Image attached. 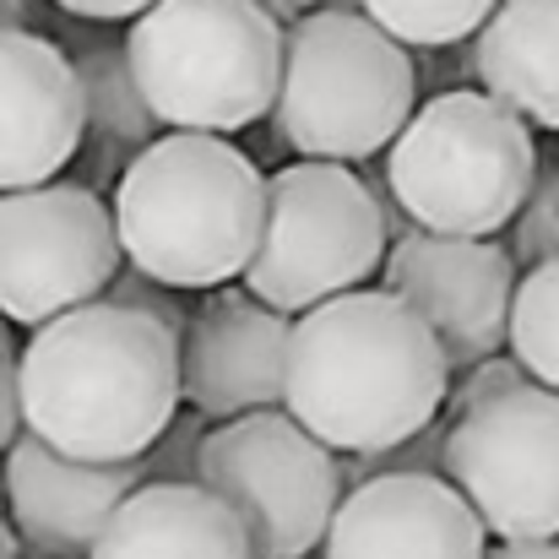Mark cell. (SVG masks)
Returning <instances> with one entry per match:
<instances>
[{"label":"cell","instance_id":"obj_29","mask_svg":"<svg viewBox=\"0 0 559 559\" xmlns=\"http://www.w3.org/2000/svg\"><path fill=\"white\" fill-rule=\"evenodd\" d=\"M33 16H38V0H0V33H33Z\"/></svg>","mask_w":559,"mask_h":559},{"label":"cell","instance_id":"obj_1","mask_svg":"<svg viewBox=\"0 0 559 559\" xmlns=\"http://www.w3.org/2000/svg\"><path fill=\"white\" fill-rule=\"evenodd\" d=\"M22 435L71 462H142L180 413V337L120 305H76L16 348Z\"/></svg>","mask_w":559,"mask_h":559},{"label":"cell","instance_id":"obj_10","mask_svg":"<svg viewBox=\"0 0 559 559\" xmlns=\"http://www.w3.org/2000/svg\"><path fill=\"white\" fill-rule=\"evenodd\" d=\"M109 201L71 180L0 195V321L38 332L44 321L93 305L120 272Z\"/></svg>","mask_w":559,"mask_h":559},{"label":"cell","instance_id":"obj_2","mask_svg":"<svg viewBox=\"0 0 559 559\" xmlns=\"http://www.w3.org/2000/svg\"><path fill=\"white\" fill-rule=\"evenodd\" d=\"M445 385L435 337L385 288L337 294L288 321L283 413L332 456H374L424 435Z\"/></svg>","mask_w":559,"mask_h":559},{"label":"cell","instance_id":"obj_11","mask_svg":"<svg viewBox=\"0 0 559 559\" xmlns=\"http://www.w3.org/2000/svg\"><path fill=\"white\" fill-rule=\"evenodd\" d=\"M374 288H385L424 321V332L445 359V374H462L478 359L506 354L516 266L500 250V239H445L413 228L385 250Z\"/></svg>","mask_w":559,"mask_h":559},{"label":"cell","instance_id":"obj_7","mask_svg":"<svg viewBox=\"0 0 559 559\" xmlns=\"http://www.w3.org/2000/svg\"><path fill=\"white\" fill-rule=\"evenodd\" d=\"M391 239L370 180L348 164H283L261 175V234L245 294L277 316H305L337 294L370 288Z\"/></svg>","mask_w":559,"mask_h":559},{"label":"cell","instance_id":"obj_5","mask_svg":"<svg viewBox=\"0 0 559 559\" xmlns=\"http://www.w3.org/2000/svg\"><path fill=\"white\" fill-rule=\"evenodd\" d=\"M538 175L533 126L478 87L424 98L385 147L380 186L418 234L495 239Z\"/></svg>","mask_w":559,"mask_h":559},{"label":"cell","instance_id":"obj_6","mask_svg":"<svg viewBox=\"0 0 559 559\" xmlns=\"http://www.w3.org/2000/svg\"><path fill=\"white\" fill-rule=\"evenodd\" d=\"M158 126L234 136L277 98L283 27L255 0H153L120 38Z\"/></svg>","mask_w":559,"mask_h":559},{"label":"cell","instance_id":"obj_9","mask_svg":"<svg viewBox=\"0 0 559 559\" xmlns=\"http://www.w3.org/2000/svg\"><path fill=\"white\" fill-rule=\"evenodd\" d=\"M440 478L495 544L559 538V396L527 380L445 418Z\"/></svg>","mask_w":559,"mask_h":559},{"label":"cell","instance_id":"obj_27","mask_svg":"<svg viewBox=\"0 0 559 559\" xmlns=\"http://www.w3.org/2000/svg\"><path fill=\"white\" fill-rule=\"evenodd\" d=\"M277 27H294L299 16H310V11H332V0H255Z\"/></svg>","mask_w":559,"mask_h":559},{"label":"cell","instance_id":"obj_17","mask_svg":"<svg viewBox=\"0 0 559 559\" xmlns=\"http://www.w3.org/2000/svg\"><path fill=\"white\" fill-rule=\"evenodd\" d=\"M473 76L522 126L559 131V0H500L473 38Z\"/></svg>","mask_w":559,"mask_h":559},{"label":"cell","instance_id":"obj_12","mask_svg":"<svg viewBox=\"0 0 559 559\" xmlns=\"http://www.w3.org/2000/svg\"><path fill=\"white\" fill-rule=\"evenodd\" d=\"M288 316L245 288H212L180 326V407L201 424H234L283 407Z\"/></svg>","mask_w":559,"mask_h":559},{"label":"cell","instance_id":"obj_28","mask_svg":"<svg viewBox=\"0 0 559 559\" xmlns=\"http://www.w3.org/2000/svg\"><path fill=\"white\" fill-rule=\"evenodd\" d=\"M484 559H559V538H549V544H495V549H484Z\"/></svg>","mask_w":559,"mask_h":559},{"label":"cell","instance_id":"obj_21","mask_svg":"<svg viewBox=\"0 0 559 559\" xmlns=\"http://www.w3.org/2000/svg\"><path fill=\"white\" fill-rule=\"evenodd\" d=\"M500 250L511 255V266H516V272H533V266H544V261H555L559 255L555 164H544V158H538V175H533V186H527V195H522L516 217L506 223V245H500Z\"/></svg>","mask_w":559,"mask_h":559},{"label":"cell","instance_id":"obj_15","mask_svg":"<svg viewBox=\"0 0 559 559\" xmlns=\"http://www.w3.org/2000/svg\"><path fill=\"white\" fill-rule=\"evenodd\" d=\"M82 147L71 55L44 33H0V195L49 186Z\"/></svg>","mask_w":559,"mask_h":559},{"label":"cell","instance_id":"obj_8","mask_svg":"<svg viewBox=\"0 0 559 559\" xmlns=\"http://www.w3.org/2000/svg\"><path fill=\"white\" fill-rule=\"evenodd\" d=\"M195 484L234 511L255 559H305L321 549L343 500L337 456L283 407L212 424L195 451Z\"/></svg>","mask_w":559,"mask_h":559},{"label":"cell","instance_id":"obj_18","mask_svg":"<svg viewBox=\"0 0 559 559\" xmlns=\"http://www.w3.org/2000/svg\"><path fill=\"white\" fill-rule=\"evenodd\" d=\"M71 71H76V87H82V147L71 158V175H76L71 186H82V190L115 186L131 169V158L164 136V126L142 104L120 44H87V49H76L71 55Z\"/></svg>","mask_w":559,"mask_h":559},{"label":"cell","instance_id":"obj_26","mask_svg":"<svg viewBox=\"0 0 559 559\" xmlns=\"http://www.w3.org/2000/svg\"><path fill=\"white\" fill-rule=\"evenodd\" d=\"M60 5L66 16H82V22H136L153 0H49Z\"/></svg>","mask_w":559,"mask_h":559},{"label":"cell","instance_id":"obj_31","mask_svg":"<svg viewBox=\"0 0 559 559\" xmlns=\"http://www.w3.org/2000/svg\"><path fill=\"white\" fill-rule=\"evenodd\" d=\"M555 186H559V158H555Z\"/></svg>","mask_w":559,"mask_h":559},{"label":"cell","instance_id":"obj_19","mask_svg":"<svg viewBox=\"0 0 559 559\" xmlns=\"http://www.w3.org/2000/svg\"><path fill=\"white\" fill-rule=\"evenodd\" d=\"M506 348L527 370L533 385L559 396V255L533 266V272H516Z\"/></svg>","mask_w":559,"mask_h":559},{"label":"cell","instance_id":"obj_22","mask_svg":"<svg viewBox=\"0 0 559 559\" xmlns=\"http://www.w3.org/2000/svg\"><path fill=\"white\" fill-rule=\"evenodd\" d=\"M98 299H104V305H120V310H136V316H153V321L169 326L175 337H180V326L190 321V310L180 305V294L164 288V283H153V277H142L136 266H120V272L104 283Z\"/></svg>","mask_w":559,"mask_h":559},{"label":"cell","instance_id":"obj_4","mask_svg":"<svg viewBox=\"0 0 559 559\" xmlns=\"http://www.w3.org/2000/svg\"><path fill=\"white\" fill-rule=\"evenodd\" d=\"M418 109V66L359 11H310L283 27L272 136L310 164H365Z\"/></svg>","mask_w":559,"mask_h":559},{"label":"cell","instance_id":"obj_14","mask_svg":"<svg viewBox=\"0 0 559 559\" xmlns=\"http://www.w3.org/2000/svg\"><path fill=\"white\" fill-rule=\"evenodd\" d=\"M484 549L489 533L467 500L429 473H380L343 489L321 538L326 559H484Z\"/></svg>","mask_w":559,"mask_h":559},{"label":"cell","instance_id":"obj_23","mask_svg":"<svg viewBox=\"0 0 559 559\" xmlns=\"http://www.w3.org/2000/svg\"><path fill=\"white\" fill-rule=\"evenodd\" d=\"M212 424H201L190 407L175 413V424L158 435V445L142 456V467H147V484H195V451H201V435H206Z\"/></svg>","mask_w":559,"mask_h":559},{"label":"cell","instance_id":"obj_24","mask_svg":"<svg viewBox=\"0 0 559 559\" xmlns=\"http://www.w3.org/2000/svg\"><path fill=\"white\" fill-rule=\"evenodd\" d=\"M516 385H527V370H522V365H516L511 354L478 359L473 370L451 374L440 418H456V413H467V407H478V402H495V396H506V391H516Z\"/></svg>","mask_w":559,"mask_h":559},{"label":"cell","instance_id":"obj_25","mask_svg":"<svg viewBox=\"0 0 559 559\" xmlns=\"http://www.w3.org/2000/svg\"><path fill=\"white\" fill-rule=\"evenodd\" d=\"M22 440V402H16V343L0 321V456Z\"/></svg>","mask_w":559,"mask_h":559},{"label":"cell","instance_id":"obj_13","mask_svg":"<svg viewBox=\"0 0 559 559\" xmlns=\"http://www.w3.org/2000/svg\"><path fill=\"white\" fill-rule=\"evenodd\" d=\"M147 484L142 462H71L22 435L0 456V495L16 549L38 559H87L109 516Z\"/></svg>","mask_w":559,"mask_h":559},{"label":"cell","instance_id":"obj_20","mask_svg":"<svg viewBox=\"0 0 559 559\" xmlns=\"http://www.w3.org/2000/svg\"><path fill=\"white\" fill-rule=\"evenodd\" d=\"M495 5L500 0H348V11L374 22L407 55L413 49H456V44L478 38V27L489 22Z\"/></svg>","mask_w":559,"mask_h":559},{"label":"cell","instance_id":"obj_30","mask_svg":"<svg viewBox=\"0 0 559 559\" xmlns=\"http://www.w3.org/2000/svg\"><path fill=\"white\" fill-rule=\"evenodd\" d=\"M16 538H11V522H5V511H0V559H16Z\"/></svg>","mask_w":559,"mask_h":559},{"label":"cell","instance_id":"obj_3","mask_svg":"<svg viewBox=\"0 0 559 559\" xmlns=\"http://www.w3.org/2000/svg\"><path fill=\"white\" fill-rule=\"evenodd\" d=\"M109 217L126 266L175 294H212L255 255L261 169L223 136L164 131L115 180Z\"/></svg>","mask_w":559,"mask_h":559},{"label":"cell","instance_id":"obj_16","mask_svg":"<svg viewBox=\"0 0 559 559\" xmlns=\"http://www.w3.org/2000/svg\"><path fill=\"white\" fill-rule=\"evenodd\" d=\"M87 559H255L234 511L201 484H142Z\"/></svg>","mask_w":559,"mask_h":559}]
</instances>
